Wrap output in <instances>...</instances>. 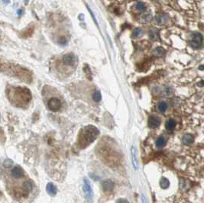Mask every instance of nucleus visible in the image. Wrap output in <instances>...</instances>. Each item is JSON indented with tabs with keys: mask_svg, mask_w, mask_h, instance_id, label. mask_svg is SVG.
<instances>
[{
	"mask_svg": "<svg viewBox=\"0 0 204 203\" xmlns=\"http://www.w3.org/2000/svg\"><path fill=\"white\" fill-rule=\"evenodd\" d=\"M145 8H146V5L143 2H137V3H135V6H134V9L136 11H138V12L144 11L145 9Z\"/></svg>",
	"mask_w": 204,
	"mask_h": 203,
	"instance_id": "nucleus-20",
	"label": "nucleus"
},
{
	"mask_svg": "<svg viewBox=\"0 0 204 203\" xmlns=\"http://www.w3.org/2000/svg\"><path fill=\"white\" fill-rule=\"evenodd\" d=\"M131 153H132V164L134 169L138 170V154H137V149L135 147H132L131 149Z\"/></svg>",
	"mask_w": 204,
	"mask_h": 203,
	"instance_id": "nucleus-10",
	"label": "nucleus"
},
{
	"mask_svg": "<svg viewBox=\"0 0 204 203\" xmlns=\"http://www.w3.org/2000/svg\"><path fill=\"white\" fill-rule=\"evenodd\" d=\"M142 203H148L147 199H146V198H145V196H144V195H142Z\"/></svg>",
	"mask_w": 204,
	"mask_h": 203,
	"instance_id": "nucleus-29",
	"label": "nucleus"
},
{
	"mask_svg": "<svg viewBox=\"0 0 204 203\" xmlns=\"http://www.w3.org/2000/svg\"><path fill=\"white\" fill-rule=\"evenodd\" d=\"M83 183H83V190H84V192L86 194L87 201L90 203L93 202V190H92V188L90 186V182L88 181V179H84Z\"/></svg>",
	"mask_w": 204,
	"mask_h": 203,
	"instance_id": "nucleus-4",
	"label": "nucleus"
},
{
	"mask_svg": "<svg viewBox=\"0 0 204 203\" xmlns=\"http://www.w3.org/2000/svg\"><path fill=\"white\" fill-rule=\"evenodd\" d=\"M93 99L95 102H100V101L101 100L102 96H101V93H100V91H96L93 95Z\"/></svg>",
	"mask_w": 204,
	"mask_h": 203,
	"instance_id": "nucleus-24",
	"label": "nucleus"
},
{
	"mask_svg": "<svg viewBox=\"0 0 204 203\" xmlns=\"http://www.w3.org/2000/svg\"><path fill=\"white\" fill-rule=\"evenodd\" d=\"M31 98V95L29 89L24 88L12 89V99L15 101L18 104L28 103Z\"/></svg>",
	"mask_w": 204,
	"mask_h": 203,
	"instance_id": "nucleus-1",
	"label": "nucleus"
},
{
	"mask_svg": "<svg viewBox=\"0 0 204 203\" xmlns=\"http://www.w3.org/2000/svg\"><path fill=\"white\" fill-rule=\"evenodd\" d=\"M169 185H170V182H169L168 179L164 178V177H163V178L161 179V180H160V186H161L162 189H167V188H168Z\"/></svg>",
	"mask_w": 204,
	"mask_h": 203,
	"instance_id": "nucleus-21",
	"label": "nucleus"
},
{
	"mask_svg": "<svg viewBox=\"0 0 204 203\" xmlns=\"http://www.w3.org/2000/svg\"><path fill=\"white\" fill-rule=\"evenodd\" d=\"M76 61V58L73 54H66L63 57V62L66 65L72 66Z\"/></svg>",
	"mask_w": 204,
	"mask_h": 203,
	"instance_id": "nucleus-8",
	"label": "nucleus"
},
{
	"mask_svg": "<svg viewBox=\"0 0 204 203\" xmlns=\"http://www.w3.org/2000/svg\"><path fill=\"white\" fill-rule=\"evenodd\" d=\"M3 2L4 3H5V4H9L10 1H9V0H3Z\"/></svg>",
	"mask_w": 204,
	"mask_h": 203,
	"instance_id": "nucleus-31",
	"label": "nucleus"
},
{
	"mask_svg": "<svg viewBox=\"0 0 204 203\" xmlns=\"http://www.w3.org/2000/svg\"><path fill=\"white\" fill-rule=\"evenodd\" d=\"M29 0H24L25 3L26 5H27V4H28V3H29Z\"/></svg>",
	"mask_w": 204,
	"mask_h": 203,
	"instance_id": "nucleus-32",
	"label": "nucleus"
},
{
	"mask_svg": "<svg viewBox=\"0 0 204 203\" xmlns=\"http://www.w3.org/2000/svg\"><path fill=\"white\" fill-rule=\"evenodd\" d=\"M142 34L143 30L142 28H135V30L133 31L132 35L133 37H135V38H139L141 36H142Z\"/></svg>",
	"mask_w": 204,
	"mask_h": 203,
	"instance_id": "nucleus-23",
	"label": "nucleus"
},
{
	"mask_svg": "<svg viewBox=\"0 0 204 203\" xmlns=\"http://www.w3.org/2000/svg\"><path fill=\"white\" fill-rule=\"evenodd\" d=\"M149 36L153 41H157L159 39V31L157 28H152L149 31Z\"/></svg>",
	"mask_w": 204,
	"mask_h": 203,
	"instance_id": "nucleus-14",
	"label": "nucleus"
},
{
	"mask_svg": "<svg viewBox=\"0 0 204 203\" xmlns=\"http://www.w3.org/2000/svg\"><path fill=\"white\" fill-rule=\"evenodd\" d=\"M166 142H167L166 138H165L164 136H161L156 140L155 144H156L157 147L161 148V147H164V146H165V144H166Z\"/></svg>",
	"mask_w": 204,
	"mask_h": 203,
	"instance_id": "nucleus-17",
	"label": "nucleus"
},
{
	"mask_svg": "<svg viewBox=\"0 0 204 203\" xmlns=\"http://www.w3.org/2000/svg\"><path fill=\"white\" fill-rule=\"evenodd\" d=\"M48 108L52 112H57L61 107L60 101L57 98H52L49 99L48 102Z\"/></svg>",
	"mask_w": 204,
	"mask_h": 203,
	"instance_id": "nucleus-5",
	"label": "nucleus"
},
{
	"mask_svg": "<svg viewBox=\"0 0 204 203\" xmlns=\"http://www.w3.org/2000/svg\"><path fill=\"white\" fill-rule=\"evenodd\" d=\"M114 183L112 180H106L102 183V189L105 192H111L112 191V189H114Z\"/></svg>",
	"mask_w": 204,
	"mask_h": 203,
	"instance_id": "nucleus-12",
	"label": "nucleus"
},
{
	"mask_svg": "<svg viewBox=\"0 0 204 203\" xmlns=\"http://www.w3.org/2000/svg\"><path fill=\"white\" fill-rule=\"evenodd\" d=\"M157 108L161 112H164L167 109V104L165 102H161L157 105Z\"/></svg>",
	"mask_w": 204,
	"mask_h": 203,
	"instance_id": "nucleus-22",
	"label": "nucleus"
},
{
	"mask_svg": "<svg viewBox=\"0 0 204 203\" xmlns=\"http://www.w3.org/2000/svg\"><path fill=\"white\" fill-rule=\"evenodd\" d=\"M11 174L14 178H16V179H19L24 176V170L23 169L19 167V166H17V167H15L13 169H12V172H11Z\"/></svg>",
	"mask_w": 204,
	"mask_h": 203,
	"instance_id": "nucleus-11",
	"label": "nucleus"
},
{
	"mask_svg": "<svg viewBox=\"0 0 204 203\" xmlns=\"http://www.w3.org/2000/svg\"><path fill=\"white\" fill-rule=\"evenodd\" d=\"M100 134L98 128L93 125H88L84 128L82 134V141L85 145H88L89 143H93L95 141L97 136Z\"/></svg>",
	"mask_w": 204,
	"mask_h": 203,
	"instance_id": "nucleus-2",
	"label": "nucleus"
},
{
	"mask_svg": "<svg viewBox=\"0 0 204 203\" xmlns=\"http://www.w3.org/2000/svg\"><path fill=\"white\" fill-rule=\"evenodd\" d=\"M46 190L50 196H54L57 194V188L52 183H49L46 186Z\"/></svg>",
	"mask_w": 204,
	"mask_h": 203,
	"instance_id": "nucleus-13",
	"label": "nucleus"
},
{
	"mask_svg": "<svg viewBox=\"0 0 204 203\" xmlns=\"http://www.w3.org/2000/svg\"><path fill=\"white\" fill-rule=\"evenodd\" d=\"M176 127V122L172 118H170L166 122L165 128L167 131H173Z\"/></svg>",
	"mask_w": 204,
	"mask_h": 203,
	"instance_id": "nucleus-16",
	"label": "nucleus"
},
{
	"mask_svg": "<svg viewBox=\"0 0 204 203\" xmlns=\"http://www.w3.org/2000/svg\"><path fill=\"white\" fill-rule=\"evenodd\" d=\"M12 164H13V162L11 160H5L3 163V166L5 168H9L10 167H12Z\"/></svg>",
	"mask_w": 204,
	"mask_h": 203,
	"instance_id": "nucleus-25",
	"label": "nucleus"
},
{
	"mask_svg": "<svg viewBox=\"0 0 204 203\" xmlns=\"http://www.w3.org/2000/svg\"><path fill=\"white\" fill-rule=\"evenodd\" d=\"M193 141H194V138L191 134H185L182 138V142L186 145H190V144L193 143Z\"/></svg>",
	"mask_w": 204,
	"mask_h": 203,
	"instance_id": "nucleus-15",
	"label": "nucleus"
},
{
	"mask_svg": "<svg viewBox=\"0 0 204 203\" xmlns=\"http://www.w3.org/2000/svg\"><path fill=\"white\" fill-rule=\"evenodd\" d=\"M165 54V50L162 48H157L152 51V54L155 57H162Z\"/></svg>",
	"mask_w": 204,
	"mask_h": 203,
	"instance_id": "nucleus-18",
	"label": "nucleus"
},
{
	"mask_svg": "<svg viewBox=\"0 0 204 203\" xmlns=\"http://www.w3.org/2000/svg\"><path fill=\"white\" fill-rule=\"evenodd\" d=\"M66 42H67V41H66V39L64 38H62L61 40H60V44H62V45H65V44H66Z\"/></svg>",
	"mask_w": 204,
	"mask_h": 203,
	"instance_id": "nucleus-28",
	"label": "nucleus"
},
{
	"mask_svg": "<svg viewBox=\"0 0 204 203\" xmlns=\"http://www.w3.org/2000/svg\"><path fill=\"white\" fill-rule=\"evenodd\" d=\"M22 14H23V11H22V9L18 10V15H19V16H21Z\"/></svg>",
	"mask_w": 204,
	"mask_h": 203,
	"instance_id": "nucleus-30",
	"label": "nucleus"
},
{
	"mask_svg": "<svg viewBox=\"0 0 204 203\" xmlns=\"http://www.w3.org/2000/svg\"><path fill=\"white\" fill-rule=\"evenodd\" d=\"M153 19V15L151 11H146L138 16V22L143 24L149 23Z\"/></svg>",
	"mask_w": 204,
	"mask_h": 203,
	"instance_id": "nucleus-6",
	"label": "nucleus"
},
{
	"mask_svg": "<svg viewBox=\"0 0 204 203\" xmlns=\"http://www.w3.org/2000/svg\"><path fill=\"white\" fill-rule=\"evenodd\" d=\"M148 123L151 128H157L161 124V120L156 116H150Z\"/></svg>",
	"mask_w": 204,
	"mask_h": 203,
	"instance_id": "nucleus-9",
	"label": "nucleus"
},
{
	"mask_svg": "<svg viewBox=\"0 0 204 203\" xmlns=\"http://www.w3.org/2000/svg\"><path fill=\"white\" fill-rule=\"evenodd\" d=\"M22 189H23V190H25V191L29 192H31V190H32V189H33V185H32V183H31L30 181H25L23 183Z\"/></svg>",
	"mask_w": 204,
	"mask_h": 203,
	"instance_id": "nucleus-19",
	"label": "nucleus"
},
{
	"mask_svg": "<svg viewBox=\"0 0 204 203\" xmlns=\"http://www.w3.org/2000/svg\"><path fill=\"white\" fill-rule=\"evenodd\" d=\"M84 71H85L86 74V75H91V71H90V67L88 66H85V68H84Z\"/></svg>",
	"mask_w": 204,
	"mask_h": 203,
	"instance_id": "nucleus-26",
	"label": "nucleus"
},
{
	"mask_svg": "<svg viewBox=\"0 0 204 203\" xmlns=\"http://www.w3.org/2000/svg\"><path fill=\"white\" fill-rule=\"evenodd\" d=\"M169 18L166 14L164 13H158L155 17V22L157 24L163 25L165 24L167 22H168Z\"/></svg>",
	"mask_w": 204,
	"mask_h": 203,
	"instance_id": "nucleus-7",
	"label": "nucleus"
},
{
	"mask_svg": "<svg viewBox=\"0 0 204 203\" xmlns=\"http://www.w3.org/2000/svg\"><path fill=\"white\" fill-rule=\"evenodd\" d=\"M116 203H129L128 202V201L126 200V199H123V198H120V199H119V200L117 201Z\"/></svg>",
	"mask_w": 204,
	"mask_h": 203,
	"instance_id": "nucleus-27",
	"label": "nucleus"
},
{
	"mask_svg": "<svg viewBox=\"0 0 204 203\" xmlns=\"http://www.w3.org/2000/svg\"><path fill=\"white\" fill-rule=\"evenodd\" d=\"M203 36L199 32H193L190 35V40H189L190 45L193 49H198V48H200L203 44Z\"/></svg>",
	"mask_w": 204,
	"mask_h": 203,
	"instance_id": "nucleus-3",
	"label": "nucleus"
}]
</instances>
